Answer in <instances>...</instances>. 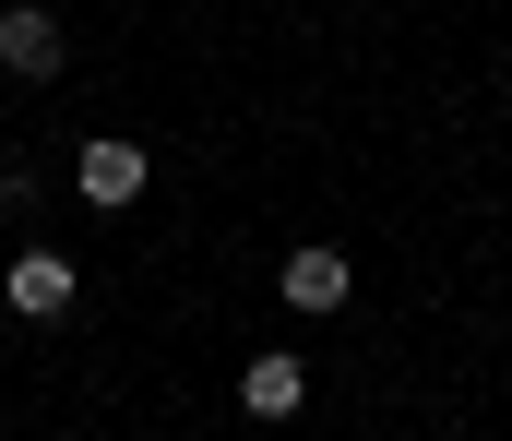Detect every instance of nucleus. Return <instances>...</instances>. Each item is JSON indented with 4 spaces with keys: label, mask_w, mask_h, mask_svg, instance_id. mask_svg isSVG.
I'll list each match as a JSON object with an SVG mask.
<instances>
[{
    "label": "nucleus",
    "mask_w": 512,
    "mask_h": 441,
    "mask_svg": "<svg viewBox=\"0 0 512 441\" xmlns=\"http://www.w3.org/2000/svg\"><path fill=\"white\" fill-rule=\"evenodd\" d=\"M0 167H12V132H0Z\"/></svg>",
    "instance_id": "nucleus-6"
},
{
    "label": "nucleus",
    "mask_w": 512,
    "mask_h": 441,
    "mask_svg": "<svg viewBox=\"0 0 512 441\" xmlns=\"http://www.w3.org/2000/svg\"><path fill=\"white\" fill-rule=\"evenodd\" d=\"M72 191H84L96 215H131V203L155 191V155H143V132H84V155H72Z\"/></svg>",
    "instance_id": "nucleus-2"
},
{
    "label": "nucleus",
    "mask_w": 512,
    "mask_h": 441,
    "mask_svg": "<svg viewBox=\"0 0 512 441\" xmlns=\"http://www.w3.org/2000/svg\"><path fill=\"white\" fill-rule=\"evenodd\" d=\"M298 406H310V370L286 346H262L251 370H239V418H298Z\"/></svg>",
    "instance_id": "nucleus-5"
},
{
    "label": "nucleus",
    "mask_w": 512,
    "mask_h": 441,
    "mask_svg": "<svg viewBox=\"0 0 512 441\" xmlns=\"http://www.w3.org/2000/svg\"><path fill=\"white\" fill-rule=\"evenodd\" d=\"M274 298H286V310H298V322H334V310H346V298H358V263H346V251H334V239H298V251H286V263H274Z\"/></svg>",
    "instance_id": "nucleus-3"
},
{
    "label": "nucleus",
    "mask_w": 512,
    "mask_h": 441,
    "mask_svg": "<svg viewBox=\"0 0 512 441\" xmlns=\"http://www.w3.org/2000/svg\"><path fill=\"white\" fill-rule=\"evenodd\" d=\"M60 60H72V36H60V12H36V0H12V12H0V72H12V84H60Z\"/></svg>",
    "instance_id": "nucleus-4"
},
{
    "label": "nucleus",
    "mask_w": 512,
    "mask_h": 441,
    "mask_svg": "<svg viewBox=\"0 0 512 441\" xmlns=\"http://www.w3.org/2000/svg\"><path fill=\"white\" fill-rule=\"evenodd\" d=\"M72 298H84V263L48 251V239H24V251L0 263V310H12V322H72Z\"/></svg>",
    "instance_id": "nucleus-1"
}]
</instances>
